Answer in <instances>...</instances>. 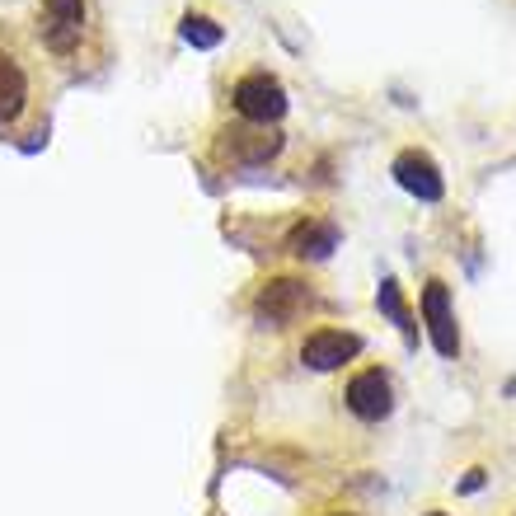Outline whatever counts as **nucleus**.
Returning a JSON list of instances; mask_svg holds the SVG:
<instances>
[{
	"instance_id": "12",
	"label": "nucleus",
	"mask_w": 516,
	"mask_h": 516,
	"mask_svg": "<svg viewBox=\"0 0 516 516\" xmlns=\"http://www.w3.org/2000/svg\"><path fill=\"white\" fill-rule=\"evenodd\" d=\"M376 305H380V310H385V315H390V319H395V324H399V329H404V334L413 338V315H409V310H404V296H399V282H395V277H385V282H380V291H376Z\"/></svg>"
},
{
	"instance_id": "3",
	"label": "nucleus",
	"mask_w": 516,
	"mask_h": 516,
	"mask_svg": "<svg viewBox=\"0 0 516 516\" xmlns=\"http://www.w3.org/2000/svg\"><path fill=\"white\" fill-rule=\"evenodd\" d=\"M390 174H395L399 188L413 193L418 202H441L446 198V179H441L437 160H432L427 151H399L395 165H390Z\"/></svg>"
},
{
	"instance_id": "13",
	"label": "nucleus",
	"mask_w": 516,
	"mask_h": 516,
	"mask_svg": "<svg viewBox=\"0 0 516 516\" xmlns=\"http://www.w3.org/2000/svg\"><path fill=\"white\" fill-rule=\"evenodd\" d=\"M460 488H465V493H479V488H484V470H470Z\"/></svg>"
},
{
	"instance_id": "7",
	"label": "nucleus",
	"mask_w": 516,
	"mask_h": 516,
	"mask_svg": "<svg viewBox=\"0 0 516 516\" xmlns=\"http://www.w3.org/2000/svg\"><path fill=\"white\" fill-rule=\"evenodd\" d=\"M362 352V338L343 334V329H315V334L301 343V362L310 371H338L343 362H352Z\"/></svg>"
},
{
	"instance_id": "14",
	"label": "nucleus",
	"mask_w": 516,
	"mask_h": 516,
	"mask_svg": "<svg viewBox=\"0 0 516 516\" xmlns=\"http://www.w3.org/2000/svg\"><path fill=\"white\" fill-rule=\"evenodd\" d=\"M427 516H441V512H427Z\"/></svg>"
},
{
	"instance_id": "9",
	"label": "nucleus",
	"mask_w": 516,
	"mask_h": 516,
	"mask_svg": "<svg viewBox=\"0 0 516 516\" xmlns=\"http://www.w3.org/2000/svg\"><path fill=\"white\" fill-rule=\"evenodd\" d=\"M291 254L301 258H329L338 249V230L329 221H301V226L291 230Z\"/></svg>"
},
{
	"instance_id": "15",
	"label": "nucleus",
	"mask_w": 516,
	"mask_h": 516,
	"mask_svg": "<svg viewBox=\"0 0 516 516\" xmlns=\"http://www.w3.org/2000/svg\"><path fill=\"white\" fill-rule=\"evenodd\" d=\"M338 516H348V512H338Z\"/></svg>"
},
{
	"instance_id": "10",
	"label": "nucleus",
	"mask_w": 516,
	"mask_h": 516,
	"mask_svg": "<svg viewBox=\"0 0 516 516\" xmlns=\"http://www.w3.org/2000/svg\"><path fill=\"white\" fill-rule=\"evenodd\" d=\"M226 151H230V160L263 165V160H273V155L282 151V137H277V132H230Z\"/></svg>"
},
{
	"instance_id": "2",
	"label": "nucleus",
	"mask_w": 516,
	"mask_h": 516,
	"mask_svg": "<svg viewBox=\"0 0 516 516\" xmlns=\"http://www.w3.org/2000/svg\"><path fill=\"white\" fill-rule=\"evenodd\" d=\"M305 305H310V287H305V282H296V277H273V282H263V291H258L254 315H258V324L282 329V324H291V319L301 315Z\"/></svg>"
},
{
	"instance_id": "11",
	"label": "nucleus",
	"mask_w": 516,
	"mask_h": 516,
	"mask_svg": "<svg viewBox=\"0 0 516 516\" xmlns=\"http://www.w3.org/2000/svg\"><path fill=\"white\" fill-rule=\"evenodd\" d=\"M179 33H183V43L188 47H198V52H212V47H221V24L216 19H207V15H183V24H179Z\"/></svg>"
},
{
	"instance_id": "4",
	"label": "nucleus",
	"mask_w": 516,
	"mask_h": 516,
	"mask_svg": "<svg viewBox=\"0 0 516 516\" xmlns=\"http://www.w3.org/2000/svg\"><path fill=\"white\" fill-rule=\"evenodd\" d=\"M85 33V0H43V43L47 52H76Z\"/></svg>"
},
{
	"instance_id": "8",
	"label": "nucleus",
	"mask_w": 516,
	"mask_h": 516,
	"mask_svg": "<svg viewBox=\"0 0 516 516\" xmlns=\"http://www.w3.org/2000/svg\"><path fill=\"white\" fill-rule=\"evenodd\" d=\"M24 104H29V80H24L15 57L0 52V127H10L24 113Z\"/></svg>"
},
{
	"instance_id": "1",
	"label": "nucleus",
	"mask_w": 516,
	"mask_h": 516,
	"mask_svg": "<svg viewBox=\"0 0 516 516\" xmlns=\"http://www.w3.org/2000/svg\"><path fill=\"white\" fill-rule=\"evenodd\" d=\"M230 99H235V108H240V118L258 122V127L287 118V90H282V80L268 76V71L240 76L235 80V90H230Z\"/></svg>"
},
{
	"instance_id": "6",
	"label": "nucleus",
	"mask_w": 516,
	"mask_h": 516,
	"mask_svg": "<svg viewBox=\"0 0 516 516\" xmlns=\"http://www.w3.org/2000/svg\"><path fill=\"white\" fill-rule=\"evenodd\" d=\"M423 315L427 329H432V348L441 357H460V334H456V315H451V291L441 277H432L423 287Z\"/></svg>"
},
{
	"instance_id": "5",
	"label": "nucleus",
	"mask_w": 516,
	"mask_h": 516,
	"mask_svg": "<svg viewBox=\"0 0 516 516\" xmlns=\"http://www.w3.org/2000/svg\"><path fill=\"white\" fill-rule=\"evenodd\" d=\"M348 409L362 418V423H380V418H390L395 409V395H390V376L371 366V371H357L348 380Z\"/></svg>"
}]
</instances>
